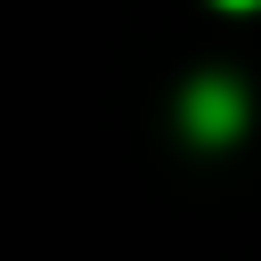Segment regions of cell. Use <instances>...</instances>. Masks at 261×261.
<instances>
[{"label": "cell", "mask_w": 261, "mask_h": 261, "mask_svg": "<svg viewBox=\"0 0 261 261\" xmlns=\"http://www.w3.org/2000/svg\"><path fill=\"white\" fill-rule=\"evenodd\" d=\"M237 122H245V98H237L228 82H196V90H188V130H196V139H228Z\"/></svg>", "instance_id": "6da1fadb"}, {"label": "cell", "mask_w": 261, "mask_h": 261, "mask_svg": "<svg viewBox=\"0 0 261 261\" xmlns=\"http://www.w3.org/2000/svg\"><path fill=\"white\" fill-rule=\"evenodd\" d=\"M220 8H261V0H220Z\"/></svg>", "instance_id": "7a4b0ae2"}]
</instances>
